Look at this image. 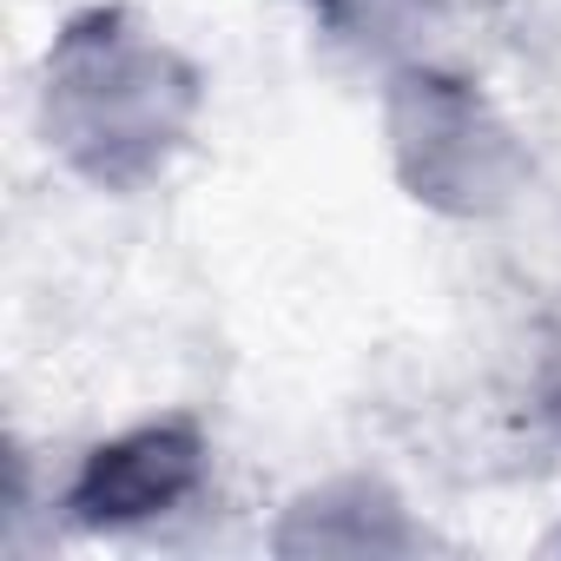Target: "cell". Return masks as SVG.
Instances as JSON below:
<instances>
[{"instance_id": "cell-1", "label": "cell", "mask_w": 561, "mask_h": 561, "mask_svg": "<svg viewBox=\"0 0 561 561\" xmlns=\"http://www.w3.org/2000/svg\"><path fill=\"white\" fill-rule=\"evenodd\" d=\"M198 476V443L185 430H146L133 443H113L93 456L87 482L73 489L80 522H139L165 502H179Z\"/></svg>"}]
</instances>
